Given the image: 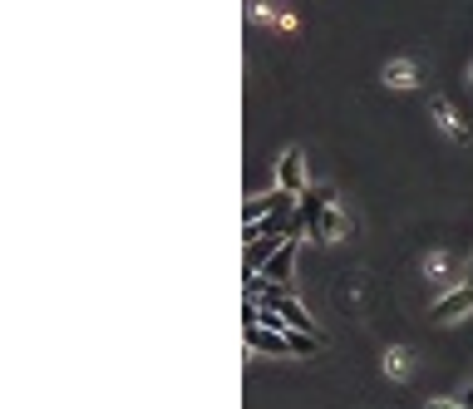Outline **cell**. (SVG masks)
<instances>
[{
  "label": "cell",
  "instance_id": "4fadbf2b",
  "mask_svg": "<svg viewBox=\"0 0 473 409\" xmlns=\"http://www.w3.org/2000/svg\"><path fill=\"white\" fill-rule=\"evenodd\" d=\"M468 286H473V261H468Z\"/></svg>",
  "mask_w": 473,
  "mask_h": 409
},
{
  "label": "cell",
  "instance_id": "52a82bcc",
  "mask_svg": "<svg viewBox=\"0 0 473 409\" xmlns=\"http://www.w3.org/2000/svg\"><path fill=\"white\" fill-rule=\"evenodd\" d=\"M429 118L439 124V134H448L454 143H468V124L458 118V109L444 99V94H429Z\"/></svg>",
  "mask_w": 473,
  "mask_h": 409
},
{
  "label": "cell",
  "instance_id": "8992f818",
  "mask_svg": "<svg viewBox=\"0 0 473 409\" xmlns=\"http://www.w3.org/2000/svg\"><path fill=\"white\" fill-rule=\"evenodd\" d=\"M276 188H286V192H306V153L301 148H286L282 158H276Z\"/></svg>",
  "mask_w": 473,
  "mask_h": 409
},
{
  "label": "cell",
  "instance_id": "6da1fadb",
  "mask_svg": "<svg viewBox=\"0 0 473 409\" xmlns=\"http://www.w3.org/2000/svg\"><path fill=\"white\" fill-rule=\"evenodd\" d=\"M301 232V227H311V242H341V237H350V218L345 208L331 198V192H301L296 198V222H291Z\"/></svg>",
  "mask_w": 473,
  "mask_h": 409
},
{
  "label": "cell",
  "instance_id": "5bb4252c",
  "mask_svg": "<svg viewBox=\"0 0 473 409\" xmlns=\"http://www.w3.org/2000/svg\"><path fill=\"white\" fill-rule=\"evenodd\" d=\"M468 89H473V69H468Z\"/></svg>",
  "mask_w": 473,
  "mask_h": 409
},
{
  "label": "cell",
  "instance_id": "5b68a950",
  "mask_svg": "<svg viewBox=\"0 0 473 409\" xmlns=\"http://www.w3.org/2000/svg\"><path fill=\"white\" fill-rule=\"evenodd\" d=\"M247 331V355H291V331L272 326H242Z\"/></svg>",
  "mask_w": 473,
  "mask_h": 409
},
{
  "label": "cell",
  "instance_id": "30bf717a",
  "mask_svg": "<svg viewBox=\"0 0 473 409\" xmlns=\"http://www.w3.org/2000/svg\"><path fill=\"white\" fill-rule=\"evenodd\" d=\"M424 271H429V281L448 286V281H454V276H448V271H454V257H448V251H434V257L424 261Z\"/></svg>",
  "mask_w": 473,
  "mask_h": 409
},
{
  "label": "cell",
  "instance_id": "ba28073f",
  "mask_svg": "<svg viewBox=\"0 0 473 409\" xmlns=\"http://www.w3.org/2000/svg\"><path fill=\"white\" fill-rule=\"evenodd\" d=\"M385 84H390V89H415V84H419V65H415V59H395V65H385Z\"/></svg>",
  "mask_w": 473,
  "mask_h": 409
},
{
  "label": "cell",
  "instance_id": "9c48e42d",
  "mask_svg": "<svg viewBox=\"0 0 473 409\" xmlns=\"http://www.w3.org/2000/svg\"><path fill=\"white\" fill-rule=\"evenodd\" d=\"M385 375H390V380H409V375H415V355H409L405 345H390V351H385Z\"/></svg>",
  "mask_w": 473,
  "mask_h": 409
},
{
  "label": "cell",
  "instance_id": "3957f363",
  "mask_svg": "<svg viewBox=\"0 0 473 409\" xmlns=\"http://www.w3.org/2000/svg\"><path fill=\"white\" fill-rule=\"evenodd\" d=\"M473 311V286H448V291L429 306V321H439V326H448V321H458V316H468Z\"/></svg>",
  "mask_w": 473,
  "mask_h": 409
},
{
  "label": "cell",
  "instance_id": "7c38bea8",
  "mask_svg": "<svg viewBox=\"0 0 473 409\" xmlns=\"http://www.w3.org/2000/svg\"><path fill=\"white\" fill-rule=\"evenodd\" d=\"M458 404H464V409H473V380H468V390L458 394Z\"/></svg>",
  "mask_w": 473,
  "mask_h": 409
},
{
  "label": "cell",
  "instance_id": "277c9868",
  "mask_svg": "<svg viewBox=\"0 0 473 409\" xmlns=\"http://www.w3.org/2000/svg\"><path fill=\"white\" fill-rule=\"evenodd\" d=\"M296 202V192H286V188H276V192H252L247 202H242V222H262V218H272V212H282Z\"/></svg>",
  "mask_w": 473,
  "mask_h": 409
},
{
  "label": "cell",
  "instance_id": "7a4b0ae2",
  "mask_svg": "<svg viewBox=\"0 0 473 409\" xmlns=\"http://www.w3.org/2000/svg\"><path fill=\"white\" fill-rule=\"evenodd\" d=\"M296 251H301V232L291 227V237L282 247H276V257L262 267V281H276V286H291V276H296Z\"/></svg>",
  "mask_w": 473,
  "mask_h": 409
},
{
  "label": "cell",
  "instance_id": "8fae6325",
  "mask_svg": "<svg viewBox=\"0 0 473 409\" xmlns=\"http://www.w3.org/2000/svg\"><path fill=\"white\" fill-rule=\"evenodd\" d=\"M424 409H464V404H458V400H429Z\"/></svg>",
  "mask_w": 473,
  "mask_h": 409
}]
</instances>
